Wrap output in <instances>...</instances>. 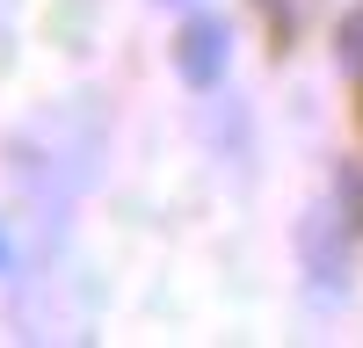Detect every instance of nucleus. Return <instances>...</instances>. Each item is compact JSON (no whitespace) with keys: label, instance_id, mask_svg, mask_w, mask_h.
<instances>
[{"label":"nucleus","instance_id":"2","mask_svg":"<svg viewBox=\"0 0 363 348\" xmlns=\"http://www.w3.org/2000/svg\"><path fill=\"white\" fill-rule=\"evenodd\" d=\"M342 66H349V73L363 80V8H356V15L342 22Z\"/></svg>","mask_w":363,"mask_h":348},{"label":"nucleus","instance_id":"3","mask_svg":"<svg viewBox=\"0 0 363 348\" xmlns=\"http://www.w3.org/2000/svg\"><path fill=\"white\" fill-rule=\"evenodd\" d=\"M8 261H15V247H8V232H0V276H8Z\"/></svg>","mask_w":363,"mask_h":348},{"label":"nucleus","instance_id":"1","mask_svg":"<svg viewBox=\"0 0 363 348\" xmlns=\"http://www.w3.org/2000/svg\"><path fill=\"white\" fill-rule=\"evenodd\" d=\"M225 58H233V29H225V22H211V15L182 22V37H174V73L189 80V87H218V80H225Z\"/></svg>","mask_w":363,"mask_h":348}]
</instances>
